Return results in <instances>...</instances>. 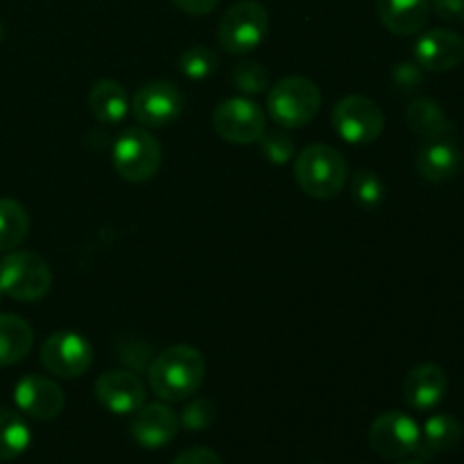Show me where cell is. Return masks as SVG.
<instances>
[{
  "instance_id": "d590c367",
  "label": "cell",
  "mask_w": 464,
  "mask_h": 464,
  "mask_svg": "<svg viewBox=\"0 0 464 464\" xmlns=\"http://www.w3.org/2000/svg\"><path fill=\"white\" fill-rule=\"evenodd\" d=\"M0 299H3V290H0Z\"/></svg>"
},
{
  "instance_id": "6da1fadb",
  "label": "cell",
  "mask_w": 464,
  "mask_h": 464,
  "mask_svg": "<svg viewBox=\"0 0 464 464\" xmlns=\"http://www.w3.org/2000/svg\"><path fill=\"white\" fill-rule=\"evenodd\" d=\"M207 376L202 352L190 344H172L163 349L150 365V388L163 401H186L195 397Z\"/></svg>"
},
{
  "instance_id": "4dcf8cb0",
  "label": "cell",
  "mask_w": 464,
  "mask_h": 464,
  "mask_svg": "<svg viewBox=\"0 0 464 464\" xmlns=\"http://www.w3.org/2000/svg\"><path fill=\"white\" fill-rule=\"evenodd\" d=\"M429 7L444 23H453V25L464 23V0H429Z\"/></svg>"
},
{
  "instance_id": "4fadbf2b",
  "label": "cell",
  "mask_w": 464,
  "mask_h": 464,
  "mask_svg": "<svg viewBox=\"0 0 464 464\" xmlns=\"http://www.w3.org/2000/svg\"><path fill=\"white\" fill-rule=\"evenodd\" d=\"M415 62L430 72L453 71L464 62V36L447 27L424 32L415 44Z\"/></svg>"
},
{
  "instance_id": "d6a6232c",
  "label": "cell",
  "mask_w": 464,
  "mask_h": 464,
  "mask_svg": "<svg viewBox=\"0 0 464 464\" xmlns=\"http://www.w3.org/2000/svg\"><path fill=\"white\" fill-rule=\"evenodd\" d=\"M181 12L190 14V16H207L218 7L220 0H172Z\"/></svg>"
},
{
  "instance_id": "e575fe53",
  "label": "cell",
  "mask_w": 464,
  "mask_h": 464,
  "mask_svg": "<svg viewBox=\"0 0 464 464\" xmlns=\"http://www.w3.org/2000/svg\"><path fill=\"white\" fill-rule=\"evenodd\" d=\"M3 36H5V27H3V23H0V44H3Z\"/></svg>"
},
{
  "instance_id": "3957f363",
  "label": "cell",
  "mask_w": 464,
  "mask_h": 464,
  "mask_svg": "<svg viewBox=\"0 0 464 464\" xmlns=\"http://www.w3.org/2000/svg\"><path fill=\"white\" fill-rule=\"evenodd\" d=\"M322 107V93L308 77H285L267 91V113L276 125L297 130L308 125Z\"/></svg>"
},
{
  "instance_id": "30bf717a",
  "label": "cell",
  "mask_w": 464,
  "mask_h": 464,
  "mask_svg": "<svg viewBox=\"0 0 464 464\" xmlns=\"http://www.w3.org/2000/svg\"><path fill=\"white\" fill-rule=\"evenodd\" d=\"M41 362L59 379H77L93 362V347L75 331H57L41 347Z\"/></svg>"
},
{
  "instance_id": "2e32d148",
  "label": "cell",
  "mask_w": 464,
  "mask_h": 464,
  "mask_svg": "<svg viewBox=\"0 0 464 464\" xmlns=\"http://www.w3.org/2000/svg\"><path fill=\"white\" fill-rule=\"evenodd\" d=\"M449 390V376L435 362H420L408 372L403 381V399L415 411H433L444 401Z\"/></svg>"
},
{
  "instance_id": "277c9868",
  "label": "cell",
  "mask_w": 464,
  "mask_h": 464,
  "mask_svg": "<svg viewBox=\"0 0 464 464\" xmlns=\"http://www.w3.org/2000/svg\"><path fill=\"white\" fill-rule=\"evenodd\" d=\"M53 288V270L41 254L12 249L0 261V290L16 302L44 299Z\"/></svg>"
},
{
  "instance_id": "52a82bcc",
  "label": "cell",
  "mask_w": 464,
  "mask_h": 464,
  "mask_svg": "<svg viewBox=\"0 0 464 464\" xmlns=\"http://www.w3.org/2000/svg\"><path fill=\"white\" fill-rule=\"evenodd\" d=\"M335 134L352 145L374 143L385 127V116L379 104L367 95H347L331 113Z\"/></svg>"
},
{
  "instance_id": "8992f818",
  "label": "cell",
  "mask_w": 464,
  "mask_h": 464,
  "mask_svg": "<svg viewBox=\"0 0 464 464\" xmlns=\"http://www.w3.org/2000/svg\"><path fill=\"white\" fill-rule=\"evenodd\" d=\"M161 145L145 127H130L113 143V168L131 184L150 181L161 168Z\"/></svg>"
},
{
  "instance_id": "484cf974",
  "label": "cell",
  "mask_w": 464,
  "mask_h": 464,
  "mask_svg": "<svg viewBox=\"0 0 464 464\" xmlns=\"http://www.w3.org/2000/svg\"><path fill=\"white\" fill-rule=\"evenodd\" d=\"M352 198L353 202H358L365 208L379 207L385 199V184L376 172L372 170H358L356 175L352 177Z\"/></svg>"
},
{
  "instance_id": "ac0fdd59",
  "label": "cell",
  "mask_w": 464,
  "mask_h": 464,
  "mask_svg": "<svg viewBox=\"0 0 464 464\" xmlns=\"http://www.w3.org/2000/svg\"><path fill=\"white\" fill-rule=\"evenodd\" d=\"M376 14L392 34L411 36L429 23V0H376Z\"/></svg>"
},
{
  "instance_id": "7c38bea8",
  "label": "cell",
  "mask_w": 464,
  "mask_h": 464,
  "mask_svg": "<svg viewBox=\"0 0 464 464\" xmlns=\"http://www.w3.org/2000/svg\"><path fill=\"white\" fill-rule=\"evenodd\" d=\"M14 401H16L18 411L39 421L57 420L66 406L63 390L54 381L34 374L23 376L18 381L14 388Z\"/></svg>"
},
{
  "instance_id": "4316f807",
  "label": "cell",
  "mask_w": 464,
  "mask_h": 464,
  "mask_svg": "<svg viewBox=\"0 0 464 464\" xmlns=\"http://www.w3.org/2000/svg\"><path fill=\"white\" fill-rule=\"evenodd\" d=\"M231 82L243 95H261L270 86V75L258 62H243L231 72Z\"/></svg>"
},
{
  "instance_id": "e0dca14e",
  "label": "cell",
  "mask_w": 464,
  "mask_h": 464,
  "mask_svg": "<svg viewBox=\"0 0 464 464\" xmlns=\"http://www.w3.org/2000/svg\"><path fill=\"white\" fill-rule=\"evenodd\" d=\"M415 168L426 181L442 184L453 179L462 168V150L453 143V139L426 140L415 157Z\"/></svg>"
},
{
  "instance_id": "836d02e7",
  "label": "cell",
  "mask_w": 464,
  "mask_h": 464,
  "mask_svg": "<svg viewBox=\"0 0 464 464\" xmlns=\"http://www.w3.org/2000/svg\"><path fill=\"white\" fill-rule=\"evenodd\" d=\"M394 464H424L421 460H406V458H403V460H397Z\"/></svg>"
},
{
  "instance_id": "f546056e",
  "label": "cell",
  "mask_w": 464,
  "mask_h": 464,
  "mask_svg": "<svg viewBox=\"0 0 464 464\" xmlns=\"http://www.w3.org/2000/svg\"><path fill=\"white\" fill-rule=\"evenodd\" d=\"M421 82H424V68L417 62H403L394 66L392 84L401 93H412V91L420 89Z\"/></svg>"
},
{
  "instance_id": "603a6c76",
  "label": "cell",
  "mask_w": 464,
  "mask_h": 464,
  "mask_svg": "<svg viewBox=\"0 0 464 464\" xmlns=\"http://www.w3.org/2000/svg\"><path fill=\"white\" fill-rule=\"evenodd\" d=\"M32 433L27 421L16 411L0 408V460H14L27 451Z\"/></svg>"
},
{
  "instance_id": "d4e9b609",
  "label": "cell",
  "mask_w": 464,
  "mask_h": 464,
  "mask_svg": "<svg viewBox=\"0 0 464 464\" xmlns=\"http://www.w3.org/2000/svg\"><path fill=\"white\" fill-rule=\"evenodd\" d=\"M218 63H220V57L207 45H193V48L184 50L177 59L179 71L190 80H204L211 72H216Z\"/></svg>"
},
{
  "instance_id": "5b68a950",
  "label": "cell",
  "mask_w": 464,
  "mask_h": 464,
  "mask_svg": "<svg viewBox=\"0 0 464 464\" xmlns=\"http://www.w3.org/2000/svg\"><path fill=\"white\" fill-rule=\"evenodd\" d=\"M270 30L267 9L258 0H238L220 18L218 41L231 54H247L263 44Z\"/></svg>"
},
{
  "instance_id": "9c48e42d",
  "label": "cell",
  "mask_w": 464,
  "mask_h": 464,
  "mask_svg": "<svg viewBox=\"0 0 464 464\" xmlns=\"http://www.w3.org/2000/svg\"><path fill=\"white\" fill-rule=\"evenodd\" d=\"M213 130L227 143H254L266 131V111L249 98H227L213 111Z\"/></svg>"
},
{
  "instance_id": "7402d4cb",
  "label": "cell",
  "mask_w": 464,
  "mask_h": 464,
  "mask_svg": "<svg viewBox=\"0 0 464 464\" xmlns=\"http://www.w3.org/2000/svg\"><path fill=\"white\" fill-rule=\"evenodd\" d=\"M34 343V331L23 317L3 313L0 315V367L21 362L30 353Z\"/></svg>"
},
{
  "instance_id": "9a60e30c",
  "label": "cell",
  "mask_w": 464,
  "mask_h": 464,
  "mask_svg": "<svg viewBox=\"0 0 464 464\" xmlns=\"http://www.w3.org/2000/svg\"><path fill=\"white\" fill-rule=\"evenodd\" d=\"M179 430V417L166 403H148L134 412L130 433L136 444L145 449H161L175 440Z\"/></svg>"
},
{
  "instance_id": "f1b7e54d",
  "label": "cell",
  "mask_w": 464,
  "mask_h": 464,
  "mask_svg": "<svg viewBox=\"0 0 464 464\" xmlns=\"http://www.w3.org/2000/svg\"><path fill=\"white\" fill-rule=\"evenodd\" d=\"M216 421V403L207 397H198L184 408L179 424L188 430H207Z\"/></svg>"
},
{
  "instance_id": "ffe728a7",
  "label": "cell",
  "mask_w": 464,
  "mask_h": 464,
  "mask_svg": "<svg viewBox=\"0 0 464 464\" xmlns=\"http://www.w3.org/2000/svg\"><path fill=\"white\" fill-rule=\"evenodd\" d=\"M406 122L426 140L453 139V125L444 109L433 98H415L406 107Z\"/></svg>"
},
{
  "instance_id": "1f68e13d",
  "label": "cell",
  "mask_w": 464,
  "mask_h": 464,
  "mask_svg": "<svg viewBox=\"0 0 464 464\" xmlns=\"http://www.w3.org/2000/svg\"><path fill=\"white\" fill-rule=\"evenodd\" d=\"M172 464H225V462H222L220 456H218L216 451H211V449L195 447V449H188V451L179 453V456L172 460Z\"/></svg>"
},
{
  "instance_id": "cb8c5ba5",
  "label": "cell",
  "mask_w": 464,
  "mask_h": 464,
  "mask_svg": "<svg viewBox=\"0 0 464 464\" xmlns=\"http://www.w3.org/2000/svg\"><path fill=\"white\" fill-rule=\"evenodd\" d=\"M30 231V216L25 207L12 198H0V249L12 252Z\"/></svg>"
},
{
  "instance_id": "ba28073f",
  "label": "cell",
  "mask_w": 464,
  "mask_h": 464,
  "mask_svg": "<svg viewBox=\"0 0 464 464\" xmlns=\"http://www.w3.org/2000/svg\"><path fill=\"white\" fill-rule=\"evenodd\" d=\"M421 429L411 415L388 411L376 417L370 426V447L385 460H403L415 456L420 447Z\"/></svg>"
},
{
  "instance_id": "d6986e66",
  "label": "cell",
  "mask_w": 464,
  "mask_h": 464,
  "mask_svg": "<svg viewBox=\"0 0 464 464\" xmlns=\"http://www.w3.org/2000/svg\"><path fill=\"white\" fill-rule=\"evenodd\" d=\"M464 426L460 420L453 415H433L426 420L424 429L420 433V447H417L415 456L429 458L440 456V453H449L462 444Z\"/></svg>"
},
{
  "instance_id": "44dd1931",
  "label": "cell",
  "mask_w": 464,
  "mask_h": 464,
  "mask_svg": "<svg viewBox=\"0 0 464 464\" xmlns=\"http://www.w3.org/2000/svg\"><path fill=\"white\" fill-rule=\"evenodd\" d=\"M86 104H89L91 113H93L100 122H107V125L121 122L131 107L130 98H127V91L122 89L121 82L116 80L95 82L89 91Z\"/></svg>"
},
{
  "instance_id": "5bb4252c",
  "label": "cell",
  "mask_w": 464,
  "mask_h": 464,
  "mask_svg": "<svg viewBox=\"0 0 464 464\" xmlns=\"http://www.w3.org/2000/svg\"><path fill=\"white\" fill-rule=\"evenodd\" d=\"M95 397L113 415H134L145 403V385L134 372L109 370L95 381Z\"/></svg>"
},
{
  "instance_id": "7a4b0ae2",
  "label": "cell",
  "mask_w": 464,
  "mask_h": 464,
  "mask_svg": "<svg viewBox=\"0 0 464 464\" xmlns=\"http://www.w3.org/2000/svg\"><path fill=\"white\" fill-rule=\"evenodd\" d=\"M347 161L331 145H306L295 159V179L299 188L315 199L335 198L347 184Z\"/></svg>"
},
{
  "instance_id": "8fae6325",
  "label": "cell",
  "mask_w": 464,
  "mask_h": 464,
  "mask_svg": "<svg viewBox=\"0 0 464 464\" xmlns=\"http://www.w3.org/2000/svg\"><path fill=\"white\" fill-rule=\"evenodd\" d=\"M184 104V93L172 82L154 80L136 91L131 111L140 127H166L181 116Z\"/></svg>"
},
{
  "instance_id": "83f0119b",
  "label": "cell",
  "mask_w": 464,
  "mask_h": 464,
  "mask_svg": "<svg viewBox=\"0 0 464 464\" xmlns=\"http://www.w3.org/2000/svg\"><path fill=\"white\" fill-rule=\"evenodd\" d=\"M261 154L275 166H284L290 159H295V140L284 131H263L258 139Z\"/></svg>"
}]
</instances>
